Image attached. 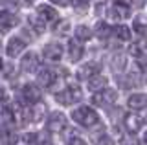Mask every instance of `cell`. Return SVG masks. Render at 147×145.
Instances as JSON below:
<instances>
[{"label":"cell","instance_id":"cell-1","mask_svg":"<svg viewBox=\"0 0 147 145\" xmlns=\"http://www.w3.org/2000/svg\"><path fill=\"white\" fill-rule=\"evenodd\" d=\"M72 119L76 123H79L83 127H92L99 121V116L96 110H92L90 107H79L72 112Z\"/></svg>","mask_w":147,"mask_h":145},{"label":"cell","instance_id":"cell-2","mask_svg":"<svg viewBox=\"0 0 147 145\" xmlns=\"http://www.w3.org/2000/svg\"><path fill=\"white\" fill-rule=\"evenodd\" d=\"M81 97H83L81 90L77 87H74V85L68 87V88H64V90H61V92H57V96H55V99H57L61 105H74V103H77Z\"/></svg>","mask_w":147,"mask_h":145},{"label":"cell","instance_id":"cell-3","mask_svg":"<svg viewBox=\"0 0 147 145\" xmlns=\"http://www.w3.org/2000/svg\"><path fill=\"white\" fill-rule=\"evenodd\" d=\"M92 101H94V105H98V107H110V105H114V103H116V90H112V88L99 90V92L92 97Z\"/></svg>","mask_w":147,"mask_h":145},{"label":"cell","instance_id":"cell-4","mask_svg":"<svg viewBox=\"0 0 147 145\" xmlns=\"http://www.w3.org/2000/svg\"><path fill=\"white\" fill-rule=\"evenodd\" d=\"M46 127L52 132H61V130L66 127V117H64L63 112H52L48 116V121H46Z\"/></svg>","mask_w":147,"mask_h":145},{"label":"cell","instance_id":"cell-5","mask_svg":"<svg viewBox=\"0 0 147 145\" xmlns=\"http://www.w3.org/2000/svg\"><path fill=\"white\" fill-rule=\"evenodd\" d=\"M18 24V19L15 13L11 11H0V33H6L13 28V26Z\"/></svg>","mask_w":147,"mask_h":145},{"label":"cell","instance_id":"cell-6","mask_svg":"<svg viewBox=\"0 0 147 145\" xmlns=\"http://www.w3.org/2000/svg\"><path fill=\"white\" fill-rule=\"evenodd\" d=\"M44 57L48 59V61H61L63 57V46L59 42H48L42 50Z\"/></svg>","mask_w":147,"mask_h":145},{"label":"cell","instance_id":"cell-7","mask_svg":"<svg viewBox=\"0 0 147 145\" xmlns=\"http://www.w3.org/2000/svg\"><path fill=\"white\" fill-rule=\"evenodd\" d=\"M131 15V9H129V6L127 4H123V2H116L112 6V9L109 11V17L112 20H121V19H127V17Z\"/></svg>","mask_w":147,"mask_h":145},{"label":"cell","instance_id":"cell-8","mask_svg":"<svg viewBox=\"0 0 147 145\" xmlns=\"http://www.w3.org/2000/svg\"><path fill=\"white\" fill-rule=\"evenodd\" d=\"M22 97H24L26 103H39L40 99V88L37 87V85H26L24 88H22Z\"/></svg>","mask_w":147,"mask_h":145},{"label":"cell","instance_id":"cell-9","mask_svg":"<svg viewBox=\"0 0 147 145\" xmlns=\"http://www.w3.org/2000/svg\"><path fill=\"white\" fill-rule=\"evenodd\" d=\"M20 66H22L24 72H35L37 68H39V55L33 53V52L26 53V55L22 57V61H20Z\"/></svg>","mask_w":147,"mask_h":145},{"label":"cell","instance_id":"cell-10","mask_svg":"<svg viewBox=\"0 0 147 145\" xmlns=\"http://www.w3.org/2000/svg\"><path fill=\"white\" fill-rule=\"evenodd\" d=\"M24 48H26L24 40H22L20 37H13L7 42V55L9 57H17V55H20V53L24 52Z\"/></svg>","mask_w":147,"mask_h":145},{"label":"cell","instance_id":"cell-11","mask_svg":"<svg viewBox=\"0 0 147 145\" xmlns=\"http://www.w3.org/2000/svg\"><path fill=\"white\" fill-rule=\"evenodd\" d=\"M83 53H85V48H83L81 40H76L72 39L70 42H68V55H70V61H79V59L83 57Z\"/></svg>","mask_w":147,"mask_h":145},{"label":"cell","instance_id":"cell-12","mask_svg":"<svg viewBox=\"0 0 147 145\" xmlns=\"http://www.w3.org/2000/svg\"><path fill=\"white\" fill-rule=\"evenodd\" d=\"M123 125H125V129L129 130V132L134 134V132H138V130L142 129V119L136 114L131 112V114H127L125 117H123Z\"/></svg>","mask_w":147,"mask_h":145},{"label":"cell","instance_id":"cell-13","mask_svg":"<svg viewBox=\"0 0 147 145\" xmlns=\"http://www.w3.org/2000/svg\"><path fill=\"white\" fill-rule=\"evenodd\" d=\"M37 15L40 17L44 22H52V20H57V11L53 9L52 6H46V4H42V6L37 7Z\"/></svg>","mask_w":147,"mask_h":145},{"label":"cell","instance_id":"cell-14","mask_svg":"<svg viewBox=\"0 0 147 145\" xmlns=\"http://www.w3.org/2000/svg\"><path fill=\"white\" fill-rule=\"evenodd\" d=\"M127 103L132 110H142V108L147 107V96L145 94H132V96H129Z\"/></svg>","mask_w":147,"mask_h":145},{"label":"cell","instance_id":"cell-15","mask_svg":"<svg viewBox=\"0 0 147 145\" xmlns=\"http://www.w3.org/2000/svg\"><path fill=\"white\" fill-rule=\"evenodd\" d=\"M37 81H39L42 87H52L53 81H55V72L52 68H42V70L39 72V75H37Z\"/></svg>","mask_w":147,"mask_h":145},{"label":"cell","instance_id":"cell-16","mask_svg":"<svg viewBox=\"0 0 147 145\" xmlns=\"http://www.w3.org/2000/svg\"><path fill=\"white\" fill-rule=\"evenodd\" d=\"M105 87H107V77L105 75H92V77H88V90H92V92H99V90H103Z\"/></svg>","mask_w":147,"mask_h":145},{"label":"cell","instance_id":"cell-17","mask_svg":"<svg viewBox=\"0 0 147 145\" xmlns=\"http://www.w3.org/2000/svg\"><path fill=\"white\" fill-rule=\"evenodd\" d=\"M13 121H15L13 110H9V108H0V129L7 130L9 127L13 125Z\"/></svg>","mask_w":147,"mask_h":145},{"label":"cell","instance_id":"cell-18","mask_svg":"<svg viewBox=\"0 0 147 145\" xmlns=\"http://www.w3.org/2000/svg\"><path fill=\"white\" fill-rule=\"evenodd\" d=\"M131 53H132L134 57H138V59L147 57V39H140V40H136V42L131 46Z\"/></svg>","mask_w":147,"mask_h":145},{"label":"cell","instance_id":"cell-19","mask_svg":"<svg viewBox=\"0 0 147 145\" xmlns=\"http://www.w3.org/2000/svg\"><path fill=\"white\" fill-rule=\"evenodd\" d=\"M96 74H99V64L98 62H86V64L81 66V70H79V77H83V79H88V77H92V75H96Z\"/></svg>","mask_w":147,"mask_h":145},{"label":"cell","instance_id":"cell-20","mask_svg":"<svg viewBox=\"0 0 147 145\" xmlns=\"http://www.w3.org/2000/svg\"><path fill=\"white\" fill-rule=\"evenodd\" d=\"M18 143V136L17 132H11V130H4L0 134V145H17Z\"/></svg>","mask_w":147,"mask_h":145},{"label":"cell","instance_id":"cell-21","mask_svg":"<svg viewBox=\"0 0 147 145\" xmlns=\"http://www.w3.org/2000/svg\"><path fill=\"white\" fill-rule=\"evenodd\" d=\"M46 114V105L42 103H35V107L31 108V114H30V119L31 121H40Z\"/></svg>","mask_w":147,"mask_h":145},{"label":"cell","instance_id":"cell-22","mask_svg":"<svg viewBox=\"0 0 147 145\" xmlns=\"http://www.w3.org/2000/svg\"><path fill=\"white\" fill-rule=\"evenodd\" d=\"M110 33H112V28H110L107 22H99V24L96 26V35H98L101 40L109 39V37H110Z\"/></svg>","mask_w":147,"mask_h":145},{"label":"cell","instance_id":"cell-23","mask_svg":"<svg viewBox=\"0 0 147 145\" xmlns=\"http://www.w3.org/2000/svg\"><path fill=\"white\" fill-rule=\"evenodd\" d=\"M92 37V30L88 28V26H77L76 28V39L77 40H90Z\"/></svg>","mask_w":147,"mask_h":145},{"label":"cell","instance_id":"cell-24","mask_svg":"<svg viewBox=\"0 0 147 145\" xmlns=\"http://www.w3.org/2000/svg\"><path fill=\"white\" fill-rule=\"evenodd\" d=\"M30 24H31V28H33L37 33H42L44 31V20L40 19L39 15H31L30 17Z\"/></svg>","mask_w":147,"mask_h":145},{"label":"cell","instance_id":"cell-25","mask_svg":"<svg viewBox=\"0 0 147 145\" xmlns=\"http://www.w3.org/2000/svg\"><path fill=\"white\" fill-rule=\"evenodd\" d=\"M134 31L140 35H147V24H145V17H138L134 20Z\"/></svg>","mask_w":147,"mask_h":145},{"label":"cell","instance_id":"cell-26","mask_svg":"<svg viewBox=\"0 0 147 145\" xmlns=\"http://www.w3.org/2000/svg\"><path fill=\"white\" fill-rule=\"evenodd\" d=\"M116 37L119 40H129L131 39V30H129L127 26H118L116 28Z\"/></svg>","mask_w":147,"mask_h":145},{"label":"cell","instance_id":"cell-27","mask_svg":"<svg viewBox=\"0 0 147 145\" xmlns=\"http://www.w3.org/2000/svg\"><path fill=\"white\" fill-rule=\"evenodd\" d=\"M35 145H50V134L46 130L35 134Z\"/></svg>","mask_w":147,"mask_h":145},{"label":"cell","instance_id":"cell-28","mask_svg":"<svg viewBox=\"0 0 147 145\" xmlns=\"http://www.w3.org/2000/svg\"><path fill=\"white\" fill-rule=\"evenodd\" d=\"M68 30H70V24H68L66 20L59 22V24L55 26V33H61V35H64V33H68Z\"/></svg>","mask_w":147,"mask_h":145},{"label":"cell","instance_id":"cell-29","mask_svg":"<svg viewBox=\"0 0 147 145\" xmlns=\"http://www.w3.org/2000/svg\"><path fill=\"white\" fill-rule=\"evenodd\" d=\"M96 145H116V142H114L110 136H99L98 138V142H96Z\"/></svg>","mask_w":147,"mask_h":145},{"label":"cell","instance_id":"cell-30","mask_svg":"<svg viewBox=\"0 0 147 145\" xmlns=\"http://www.w3.org/2000/svg\"><path fill=\"white\" fill-rule=\"evenodd\" d=\"M74 7L79 13H83V11L88 9V2H86V0H76V2H74Z\"/></svg>","mask_w":147,"mask_h":145},{"label":"cell","instance_id":"cell-31","mask_svg":"<svg viewBox=\"0 0 147 145\" xmlns=\"http://www.w3.org/2000/svg\"><path fill=\"white\" fill-rule=\"evenodd\" d=\"M123 64H125V59H123V55H116V57H114V62H112L114 70H119V66H123Z\"/></svg>","mask_w":147,"mask_h":145},{"label":"cell","instance_id":"cell-32","mask_svg":"<svg viewBox=\"0 0 147 145\" xmlns=\"http://www.w3.org/2000/svg\"><path fill=\"white\" fill-rule=\"evenodd\" d=\"M121 145H140V143H138L136 138H132V136H127V138L121 140Z\"/></svg>","mask_w":147,"mask_h":145},{"label":"cell","instance_id":"cell-33","mask_svg":"<svg viewBox=\"0 0 147 145\" xmlns=\"http://www.w3.org/2000/svg\"><path fill=\"white\" fill-rule=\"evenodd\" d=\"M4 74H6V77L15 75V66H13V64H6V66H4Z\"/></svg>","mask_w":147,"mask_h":145},{"label":"cell","instance_id":"cell-34","mask_svg":"<svg viewBox=\"0 0 147 145\" xmlns=\"http://www.w3.org/2000/svg\"><path fill=\"white\" fill-rule=\"evenodd\" d=\"M24 142L28 145H35V134H26L24 136Z\"/></svg>","mask_w":147,"mask_h":145},{"label":"cell","instance_id":"cell-35","mask_svg":"<svg viewBox=\"0 0 147 145\" xmlns=\"http://www.w3.org/2000/svg\"><path fill=\"white\" fill-rule=\"evenodd\" d=\"M68 145H86V142L85 140H81V138H74V140H70V143Z\"/></svg>","mask_w":147,"mask_h":145},{"label":"cell","instance_id":"cell-36","mask_svg":"<svg viewBox=\"0 0 147 145\" xmlns=\"http://www.w3.org/2000/svg\"><path fill=\"white\" fill-rule=\"evenodd\" d=\"M50 2H53V4H57V6H68V4L72 2V0H50Z\"/></svg>","mask_w":147,"mask_h":145},{"label":"cell","instance_id":"cell-37","mask_svg":"<svg viewBox=\"0 0 147 145\" xmlns=\"http://www.w3.org/2000/svg\"><path fill=\"white\" fill-rule=\"evenodd\" d=\"M4 96H6V94H4V90H2V88H0V103H2V101H4Z\"/></svg>","mask_w":147,"mask_h":145},{"label":"cell","instance_id":"cell-38","mask_svg":"<svg viewBox=\"0 0 147 145\" xmlns=\"http://www.w3.org/2000/svg\"><path fill=\"white\" fill-rule=\"evenodd\" d=\"M145 143H147V134H145Z\"/></svg>","mask_w":147,"mask_h":145},{"label":"cell","instance_id":"cell-39","mask_svg":"<svg viewBox=\"0 0 147 145\" xmlns=\"http://www.w3.org/2000/svg\"><path fill=\"white\" fill-rule=\"evenodd\" d=\"M145 85H147V81H145Z\"/></svg>","mask_w":147,"mask_h":145}]
</instances>
